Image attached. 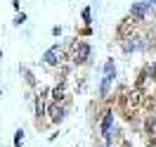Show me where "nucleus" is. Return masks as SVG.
Listing matches in <instances>:
<instances>
[{
	"instance_id": "6",
	"label": "nucleus",
	"mask_w": 156,
	"mask_h": 147,
	"mask_svg": "<svg viewBox=\"0 0 156 147\" xmlns=\"http://www.w3.org/2000/svg\"><path fill=\"white\" fill-rule=\"evenodd\" d=\"M111 123H114V116H111V112H107V114H104V121H102V133H104V138L111 135Z\"/></svg>"
},
{
	"instance_id": "9",
	"label": "nucleus",
	"mask_w": 156,
	"mask_h": 147,
	"mask_svg": "<svg viewBox=\"0 0 156 147\" xmlns=\"http://www.w3.org/2000/svg\"><path fill=\"white\" fill-rule=\"evenodd\" d=\"M147 130H149V135L156 138V116H149V121H147Z\"/></svg>"
},
{
	"instance_id": "3",
	"label": "nucleus",
	"mask_w": 156,
	"mask_h": 147,
	"mask_svg": "<svg viewBox=\"0 0 156 147\" xmlns=\"http://www.w3.org/2000/svg\"><path fill=\"white\" fill-rule=\"evenodd\" d=\"M126 107H128V112L142 107V90H133V93H128V95H126Z\"/></svg>"
},
{
	"instance_id": "12",
	"label": "nucleus",
	"mask_w": 156,
	"mask_h": 147,
	"mask_svg": "<svg viewBox=\"0 0 156 147\" xmlns=\"http://www.w3.org/2000/svg\"><path fill=\"white\" fill-rule=\"evenodd\" d=\"M149 147H156V142H151V145H149Z\"/></svg>"
},
{
	"instance_id": "13",
	"label": "nucleus",
	"mask_w": 156,
	"mask_h": 147,
	"mask_svg": "<svg viewBox=\"0 0 156 147\" xmlns=\"http://www.w3.org/2000/svg\"><path fill=\"white\" fill-rule=\"evenodd\" d=\"M151 2H154V5H156V0H151Z\"/></svg>"
},
{
	"instance_id": "5",
	"label": "nucleus",
	"mask_w": 156,
	"mask_h": 147,
	"mask_svg": "<svg viewBox=\"0 0 156 147\" xmlns=\"http://www.w3.org/2000/svg\"><path fill=\"white\" fill-rule=\"evenodd\" d=\"M133 29H135V17H128V19L121 21V26H118V33H121V36H128V33H130Z\"/></svg>"
},
{
	"instance_id": "7",
	"label": "nucleus",
	"mask_w": 156,
	"mask_h": 147,
	"mask_svg": "<svg viewBox=\"0 0 156 147\" xmlns=\"http://www.w3.org/2000/svg\"><path fill=\"white\" fill-rule=\"evenodd\" d=\"M62 116H64V109L59 107V102H55V105L50 107V119H52V121H62Z\"/></svg>"
},
{
	"instance_id": "1",
	"label": "nucleus",
	"mask_w": 156,
	"mask_h": 147,
	"mask_svg": "<svg viewBox=\"0 0 156 147\" xmlns=\"http://www.w3.org/2000/svg\"><path fill=\"white\" fill-rule=\"evenodd\" d=\"M90 57V45L88 43H76L73 45V62L76 64H85Z\"/></svg>"
},
{
	"instance_id": "11",
	"label": "nucleus",
	"mask_w": 156,
	"mask_h": 147,
	"mask_svg": "<svg viewBox=\"0 0 156 147\" xmlns=\"http://www.w3.org/2000/svg\"><path fill=\"white\" fill-rule=\"evenodd\" d=\"M21 135H24V130H17V133H14V147H19V142H21Z\"/></svg>"
},
{
	"instance_id": "8",
	"label": "nucleus",
	"mask_w": 156,
	"mask_h": 147,
	"mask_svg": "<svg viewBox=\"0 0 156 147\" xmlns=\"http://www.w3.org/2000/svg\"><path fill=\"white\" fill-rule=\"evenodd\" d=\"M36 114H38V116L45 114V97H38V100H36Z\"/></svg>"
},
{
	"instance_id": "4",
	"label": "nucleus",
	"mask_w": 156,
	"mask_h": 147,
	"mask_svg": "<svg viewBox=\"0 0 156 147\" xmlns=\"http://www.w3.org/2000/svg\"><path fill=\"white\" fill-rule=\"evenodd\" d=\"M114 71H116L114 62H107V76H104V83H102V95L109 93V86H111V81H114Z\"/></svg>"
},
{
	"instance_id": "10",
	"label": "nucleus",
	"mask_w": 156,
	"mask_h": 147,
	"mask_svg": "<svg viewBox=\"0 0 156 147\" xmlns=\"http://www.w3.org/2000/svg\"><path fill=\"white\" fill-rule=\"evenodd\" d=\"M52 95H55V102H62L64 100V86H57V88L52 90Z\"/></svg>"
},
{
	"instance_id": "2",
	"label": "nucleus",
	"mask_w": 156,
	"mask_h": 147,
	"mask_svg": "<svg viewBox=\"0 0 156 147\" xmlns=\"http://www.w3.org/2000/svg\"><path fill=\"white\" fill-rule=\"evenodd\" d=\"M62 57H64V50L59 48V45H55V48H50L45 55H43V59H45V64H50V67H55V64H59L62 62Z\"/></svg>"
}]
</instances>
